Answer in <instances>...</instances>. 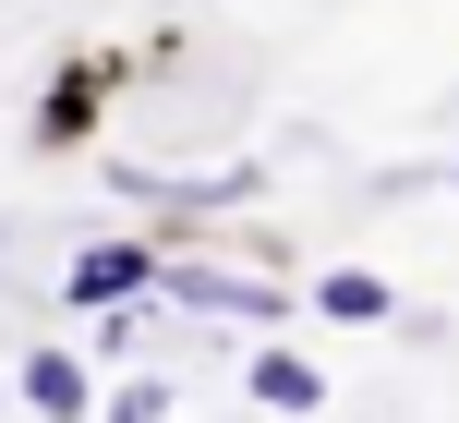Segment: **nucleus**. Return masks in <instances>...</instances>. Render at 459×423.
<instances>
[{
  "mask_svg": "<svg viewBox=\"0 0 459 423\" xmlns=\"http://www.w3.org/2000/svg\"><path fill=\"white\" fill-rule=\"evenodd\" d=\"M145 303H182V315H230V327H278V315H302L278 279H254V266H206V255H158V290Z\"/></svg>",
  "mask_w": 459,
  "mask_h": 423,
  "instance_id": "nucleus-1",
  "label": "nucleus"
},
{
  "mask_svg": "<svg viewBox=\"0 0 459 423\" xmlns=\"http://www.w3.org/2000/svg\"><path fill=\"white\" fill-rule=\"evenodd\" d=\"M158 290V242H85V255L61 266V303H85V315H121V303H145Z\"/></svg>",
  "mask_w": 459,
  "mask_h": 423,
  "instance_id": "nucleus-2",
  "label": "nucleus"
},
{
  "mask_svg": "<svg viewBox=\"0 0 459 423\" xmlns=\"http://www.w3.org/2000/svg\"><path fill=\"white\" fill-rule=\"evenodd\" d=\"M242 400H254V411H278V423H315V411H326V363H315V351H290V339H266V351L242 363Z\"/></svg>",
  "mask_w": 459,
  "mask_h": 423,
  "instance_id": "nucleus-3",
  "label": "nucleus"
},
{
  "mask_svg": "<svg viewBox=\"0 0 459 423\" xmlns=\"http://www.w3.org/2000/svg\"><path fill=\"white\" fill-rule=\"evenodd\" d=\"M13 400L37 423H97V376H85V351H24L13 363Z\"/></svg>",
  "mask_w": 459,
  "mask_h": 423,
  "instance_id": "nucleus-4",
  "label": "nucleus"
},
{
  "mask_svg": "<svg viewBox=\"0 0 459 423\" xmlns=\"http://www.w3.org/2000/svg\"><path fill=\"white\" fill-rule=\"evenodd\" d=\"M302 315H315V327H387L399 315V290L375 279V266H315V290H290Z\"/></svg>",
  "mask_w": 459,
  "mask_h": 423,
  "instance_id": "nucleus-5",
  "label": "nucleus"
},
{
  "mask_svg": "<svg viewBox=\"0 0 459 423\" xmlns=\"http://www.w3.org/2000/svg\"><path fill=\"white\" fill-rule=\"evenodd\" d=\"M97 97H109V61H61V73H48V97H37V145H48V158L97 134Z\"/></svg>",
  "mask_w": 459,
  "mask_h": 423,
  "instance_id": "nucleus-6",
  "label": "nucleus"
},
{
  "mask_svg": "<svg viewBox=\"0 0 459 423\" xmlns=\"http://www.w3.org/2000/svg\"><path fill=\"white\" fill-rule=\"evenodd\" d=\"M182 411V387L169 376H121V387H97V423H169Z\"/></svg>",
  "mask_w": 459,
  "mask_h": 423,
  "instance_id": "nucleus-7",
  "label": "nucleus"
}]
</instances>
